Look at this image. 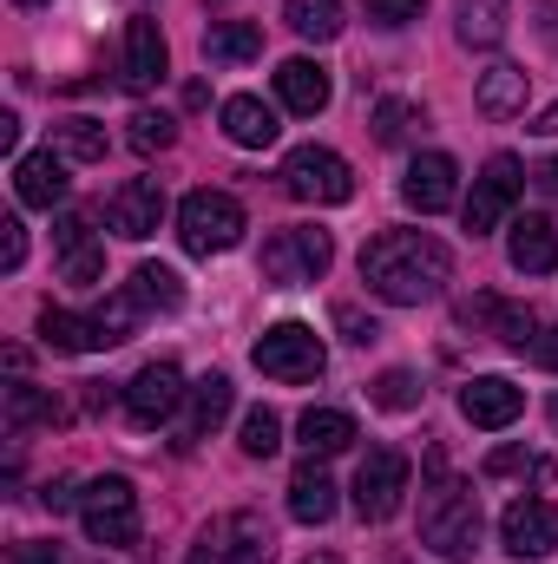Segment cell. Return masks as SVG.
<instances>
[{
    "mask_svg": "<svg viewBox=\"0 0 558 564\" xmlns=\"http://www.w3.org/2000/svg\"><path fill=\"white\" fill-rule=\"evenodd\" d=\"M362 282L395 308H420L453 282V250L427 230H382L362 250Z\"/></svg>",
    "mask_w": 558,
    "mask_h": 564,
    "instance_id": "6da1fadb",
    "label": "cell"
},
{
    "mask_svg": "<svg viewBox=\"0 0 558 564\" xmlns=\"http://www.w3.org/2000/svg\"><path fill=\"white\" fill-rule=\"evenodd\" d=\"M480 532H486V519H480V492H473L466 479H453V466H447L440 446H427L420 545H427L433 558H447V564H466L473 552H480Z\"/></svg>",
    "mask_w": 558,
    "mask_h": 564,
    "instance_id": "7a4b0ae2",
    "label": "cell"
},
{
    "mask_svg": "<svg viewBox=\"0 0 558 564\" xmlns=\"http://www.w3.org/2000/svg\"><path fill=\"white\" fill-rule=\"evenodd\" d=\"M244 230H250V217H244V204L230 191H211L204 184V191H191L178 204V243L191 257H224V250L244 243Z\"/></svg>",
    "mask_w": 558,
    "mask_h": 564,
    "instance_id": "3957f363",
    "label": "cell"
},
{
    "mask_svg": "<svg viewBox=\"0 0 558 564\" xmlns=\"http://www.w3.org/2000/svg\"><path fill=\"white\" fill-rule=\"evenodd\" d=\"M329 263H335V237L329 230H315V224H289L277 230L270 243H264V282L270 289H309V282L329 276Z\"/></svg>",
    "mask_w": 558,
    "mask_h": 564,
    "instance_id": "277c9868",
    "label": "cell"
},
{
    "mask_svg": "<svg viewBox=\"0 0 558 564\" xmlns=\"http://www.w3.org/2000/svg\"><path fill=\"white\" fill-rule=\"evenodd\" d=\"M270 558H277V525L250 506L211 519L191 545V564H270Z\"/></svg>",
    "mask_w": 558,
    "mask_h": 564,
    "instance_id": "5b68a950",
    "label": "cell"
},
{
    "mask_svg": "<svg viewBox=\"0 0 558 564\" xmlns=\"http://www.w3.org/2000/svg\"><path fill=\"white\" fill-rule=\"evenodd\" d=\"M250 361L270 381H282V388H302V381H315L329 368V348H322V335L309 322H277V328H264V341L250 348Z\"/></svg>",
    "mask_w": 558,
    "mask_h": 564,
    "instance_id": "8992f818",
    "label": "cell"
},
{
    "mask_svg": "<svg viewBox=\"0 0 558 564\" xmlns=\"http://www.w3.org/2000/svg\"><path fill=\"white\" fill-rule=\"evenodd\" d=\"M282 191H289L296 204H348V197H355V171H348V158L329 151V144H296V151L282 158Z\"/></svg>",
    "mask_w": 558,
    "mask_h": 564,
    "instance_id": "52a82bcc",
    "label": "cell"
},
{
    "mask_svg": "<svg viewBox=\"0 0 558 564\" xmlns=\"http://www.w3.org/2000/svg\"><path fill=\"white\" fill-rule=\"evenodd\" d=\"M79 525H86L93 545H139V492H132V479H119V473L93 479L79 492Z\"/></svg>",
    "mask_w": 558,
    "mask_h": 564,
    "instance_id": "ba28073f",
    "label": "cell"
},
{
    "mask_svg": "<svg viewBox=\"0 0 558 564\" xmlns=\"http://www.w3.org/2000/svg\"><path fill=\"white\" fill-rule=\"evenodd\" d=\"M408 479H415L408 453H395V446H375V453L355 466V512H362L368 525L395 519V512H401V499H408Z\"/></svg>",
    "mask_w": 558,
    "mask_h": 564,
    "instance_id": "9c48e42d",
    "label": "cell"
},
{
    "mask_svg": "<svg viewBox=\"0 0 558 564\" xmlns=\"http://www.w3.org/2000/svg\"><path fill=\"white\" fill-rule=\"evenodd\" d=\"M519 191H526V164H519L513 151L486 158V171L473 177V197H466V230H473V237H493V230L506 224V210L519 204Z\"/></svg>",
    "mask_w": 558,
    "mask_h": 564,
    "instance_id": "30bf717a",
    "label": "cell"
},
{
    "mask_svg": "<svg viewBox=\"0 0 558 564\" xmlns=\"http://www.w3.org/2000/svg\"><path fill=\"white\" fill-rule=\"evenodd\" d=\"M500 545L513 552V558H552L558 552V506L552 499H539V492H526V499H513L506 512H500Z\"/></svg>",
    "mask_w": 558,
    "mask_h": 564,
    "instance_id": "8fae6325",
    "label": "cell"
},
{
    "mask_svg": "<svg viewBox=\"0 0 558 564\" xmlns=\"http://www.w3.org/2000/svg\"><path fill=\"white\" fill-rule=\"evenodd\" d=\"M184 375H178V361H151L132 375V388H126V421L132 426H164L178 408H184Z\"/></svg>",
    "mask_w": 558,
    "mask_h": 564,
    "instance_id": "7c38bea8",
    "label": "cell"
},
{
    "mask_svg": "<svg viewBox=\"0 0 558 564\" xmlns=\"http://www.w3.org/2000/svg\"><path fill=\"white\" fill-rule=\"evenodd\" d=\"M158 224H164V184H158V177H126V184L106 197V230H112V237L144 243Z\"/></svg>",
    "mask_w": 558,
    "mask_h": 564,
    "instance_id": "4fadbf2b",
    "label": "cell"
},
{
    "mask_svg": "<svg viewBox=\"0 0 558 564\" xmlns=\"http://www.w3.org/2000/svg\"><path fill=\"white\" fill-rule=\"evenodd\" d=\"M519 414H526V388L506 381V375H473V381L460 388V421L466 426L500 433V426H513Z\"/></svg>",
    "mask_w": 558,
    "mask_h": 564,
    "instance_id": "5bb4252c",
    "label": "cell"
},
{
    "mask_svg": "<svg viewBox=\"0 0 558 564\" xmlns=\"http://www.w3.org/2000/svg\"><path fill=\"white\" fill-rule=\"evenodd\" d=\"M453 197H460V164L447 151H420L401 177V204L420 217H440V210H453Z\"/></svg>",
    "mask_w": 558,
    "mask_h": 564,
    "instance_id": "9a60e30c",
    "label": "cell"
},
{
    "mask_svg": "<svg viewBox=\"0 0 558 564\" xmlns=\"http://www.w3.org/2000/svg\"><path fill=\"white\" fill-rule=\"evenodd\" d=\"M66 191H73V177H66V158H60L53 144L13 158V197H20L26 210H53V204H66Z\"/></svg>",
    "mask_w": 558,
    "mask_h": 564,
    "instance_id": "2e32d148",
    "label": "cell"
},
{
    "mask_svg": "<svg viewBox=\"0 0 558 564\" xmlns=\"http://www.w3.org/2000/svg\"><path fill=\"white\" fill-rule=\"evenodd\" d=\"M171 73V46H164V33H158V20H126V93H151L158 79Z\"/></svg>",
    "mask_w": 558,
    "mask_h": 564,
    "instance_id": "e0dca14e",
    "label": "cell"
},
{
    "mask_svg": "<svg viewBox=\"0 0 558 564\" xmlns=\"http://www.w3.org/2000/svg\"><path fill=\"white\" fill-rule=\"evenodd\" d=\"M277 99L296 119H315V112H329L335 79H329V66H315V59H282L277 66Z\"/></svg>",
    "mask_w": 558,
    "mask_h": 564,
    "instance_id": "ac0fdd59",
    "label": "cell"
},
{
    "mask_svg": "<svg viewBox=\"0 0 558 564\" xmlns=\"http://www.w3.org/2000/svg\"><path fill=\"white\" fill-rule=\"evenodd\" d=\"M230 414V381L224 375H204V381H191V394H184V414H178V446H197L204 433H217Z\"/></svg>",
    "mask_w": 558,
    "mask_h": 564,
    "instance_id": "d6986e66",
    "label": "cell"
},
{
    "mask_svg": "<svg viewBox=\"0 0 558 564\" xmlns=\"http://www.w3.org/2000/svg\"><path fill=\"white\" fill-rule=\"evenodd\" d=\"M506 263H513L519 276H552V270H558L552 217H519V224H513V237H506Z\"/></svg>",
    "mask_w": 558,
    "mask_h": 564,
    "instance_id": "ffe728a7",
    "label": "cell"
},
{
    "mask_svg": "<svg viewBox=\"0 0 558 564\" xmlns=\"http://www.w3.org/2000/svg\"><path fill=\"white\" fill-rule=\"evenodd\" d=\"M53 243H60V276H66V282H99V276H106V250L93 243V224H86L79 210H73V217H60Z\"/></svg>",
    "mask_w": 558,
    "mask_h": 564,
    "instance_id": "44dd1931",
    "label": "cell"
},
{
    "mask_svg": "<svg viewBox=\"0 0 558 564\" xmlns=\"http://www.w3.org/2000/svg\"><path fill=\"white\" fill-rule=\"evenodd\" d=\"M526 93H533V73H526V66H513V59H493V66L480 73L473 106H480L486 119H513V112H526Z\"/></svg>",
    "mask_w": 558,
    "mask_h": 564,
    "instance_id": "7402d4cb",
    "label": "cell"
},
{
    "mask_svg": "<svg viewBox=\"0 0 558 564\" xmlns=\"http://www.w3.org/2000/svg\"><path fill=\"white\" fill-rule=\"evenodd\" d=\"M40 341L53 355H93V348H112L99 315H73V308H40Z\"/></svg>",
    "mask_w": 558,
    "mask_h": 564,
    "instance_id": "603a6c76",
    "label": "cell"
},
{
    "mask_svg": "<svg viewBox=\"0 0 558 564\" xmlns=\"http://www.w3.org/2000/svg\"><path fill=\"white\" fill-rule=\"evenodd\" d=\"M277 112L257 99V93H230L224 99V139L244 144V151H264V144H277Z\"/></svg>",
    "mask_w": 558,
    "mask_h": 564,
    "instance_id": "cb8c5ba5",
    "label": "cell"
},
{
    "mask_svg": "<svg viewBox=\"0 0 558 564\" xmlns=\"http://www.w3.org/2000/svg\"><path fill=\"white\" fill-rule=\"evenodd\" d=\"M460 315H466V322L480 315V328H486L493 341H506V348H519V355H526V348H533V335H539V322H533V308H519V302H493V295H480V302H466Z\"/></svg>",
    "mask_w": 558,
    "mask_h": 564,
    "instance_id": "d4e9b609",
    "label": "cell"
},
{
    "mask_svg": "<svg viewBox=\"0 0 558 564\" xmlns=\"http://www.w3.org/2000/svg\"><path fill=\"white\" fill-rule=\"evenodd\" d=\"M289 519L296 525H329L335 519V479L309 459V466H296V479H289Z\"/></svg>",
    "mask_w": 558,
    "mask_h": 564,
    "instance_id": "484cf974",
    "label": "cell"
},
{
    "mask_svg": "<svg viewBox=\"0 0 558 564\" xmlns=\"http://www.w3.org/2000/svg\"><path fill=\"white\" fill-rule=\"evenodd\" d=\"M204 59L211 66H250V59H264V26L257 20H217L204 33Z\"/></svg>",
    "mask_w": 558,
    "mask_h": 564,
    "instance_id": "4316f807",
    "label": "cell"
},
{
    "mask_svg": "<svg viewBox=\"0 0 558 564\" xmlns=\"http://www.w3.org/2000/svg\"><path fill=\"white\" fill-rule=\"evenodd\" d=\"M296 433H302L309 459H329V453H348V446H355V421H348L342 408H309V414L296 421Z\"/></svg>",
    "mask_w": 558,
    "mask_h": 564,
    "instance_id": "83f0119b",
    "label": "cell"
},
{
    "mask_svg": "<svg viewBox=\"0 0 558 564\" xmlns=\"http://www.w3.org/2000/svg\"><path fill=\"white\" fill-rule=\"evenodd\" d=\"M506 7L513 0H460L453 7V33H460V46H500V33H506Z\"/></svg>",
    "mask_w": 558,
    "mask_h": 564,
    "instance_id": "f1b7e54d",
    "label": "cell"
},
{
    "mask_svg": "<svg viewBox=\"0 0 558 564\" xmlns=\"http://www.w3.org/2000/svg\"><path fill=\"white\" fill-rule=\"evenodd\" d=\"M66 421V408L53 401V394H40V388H26V381H13L7 388V433H26V426H60Z\"/></svg>",
    "mask_w": 558,
    "mask_h": 564,
    "instance_id": "f546056e",
    "label": "cell"
},
{
    "mask_svg": "<svg viewBox=\"0 0 558 564\" xmlns=\"http://www.w3.org/2000/svg\"><path fill=\"white\" fill-rule=\"evenodd\" d=\"M126 289L139 295V308H164V315H171V308H184V282H178L171 263H139Z\"/></svg>",
    "mask_w": 558,
    "mask_h": 564,
    "instance_id": "4dcf8cb0",
    "label": "cell"
},
{
    "mask_svg": "<svg viewBox=\"0 0 558 564\" xmlns=\"http://www.w3.org/2000/svg\"><path fill=\"white\" fill-rule=\"evenodd\" d=\"M282 20L302 33V40H335L342 33V0H282Z\"/></svg>",
    "mask_w": 558,
    "mask_h": 564,
    "instance_id": "1f68e13d",
    "label": "cell"
},
{
    "mask_svg": "<svg viewBox=\"0 0 558 564\" xmlns=\"http://www.w3.org/2000/svg\"><path fill=\"white\" fill-rule=\"evenodd\" d=\"M53 151L73 158V164H99L106 158V126L99 119H60L53 126Z\"/></svg>",
    "mask_w": 558,
    "mask_h": 564,
    "instance_id": "d6a6232c",
    "label": "cell"
},
{
    "mask_svg": "<svg viewBox=\"0 0 558 564\" xmlns=\"http://www.w3.org/2000/svg\"><path fill=\"white\" fill-rule=\"evenodd\" d=\"M368 401H375L382 414H415L420 408V381L408 375V368H388V375L368 381Z\"/></svg>",
    "mask_w": 558,
    "mask_h": 564,
    "instance_id": "836d02e7",
    "label": "cell"
},
{
    "mask_svg": "<svg viewBox=\"0 0 558 564\" xmlns=\"http://www.w3.org/2000/svg\"><path fill=\"white\" fill-rule=\"evenodd\" d=\"M486 479H513V473H533V479H552V459H539V453H526V446H500V453H486V466H480Z\"/></svg>",
    "mask_w": 558,
    "mask_h": 564,
    "instance_id": "e575fe53",
    "label": "cell"
},
{
    "mask_svg": "<svg viewBox=\"0 0 558 564\" xmlns=\"http://www.w3.org/2000/svg\"><path fill=\"white\" fill-rule=\"evenodd\" d=\"M237 446H244L250 459H270V453L282 446V421L270 414V408H250V414H244V440H237Z\"/></svg>",
    "mask_w": 558,
    "mask_h": 564,
    "instance_id": "d590c367",
    "label": "cell"
},
{
    "mask_svg": "<svg viewBox=\"0 0 558 564\" xmlns=\"http://www.w3.org/2000/svg\"><path fill=\"white\" fill-rule=\"evenodd\" d=\"M368 126H375V144H401V139H408V132L420 126V112L408 106V99H382Z\"/></svg>",
    "mask_w": 558,
    "mask_h": 564,
    "instance_id": "8d00e7d4",
    "label": "cell"
},
{
    "mask_svg": "<svg viewBox=\"0 0 558 564\" xmlns=\"http://www.w3.org/2000/svg\"><path fill=\"white\" fill-rule=\"evenodd\" d=\"M171 139H178V119H171V112H139V119H132V151H144V158L164 151Z\"/></svg>",
    "mask_w": 558,
    "mask_h": 564,
    "instance_id": "74e56055",
    "label": "cell"
},
{
    "mask_svg": "<svg viewBox=\"0 0 558 564\" xmlns=\"http://www.w3.org/2000/svg\"><path fill=\"white\" fill-rule=\"evenodd\" d=\"M362 13L375 26H415L420 13H427V0H362Z\"/></svg>",
    "mask_w": 558,
    "mask_h": 564,
    "instance_id": "f35d334b",
    "label": "cell"
},
{
    "mask_svg": "<svg viewBox=\"0 0 558 564\" xmlns=\"http://www.w3.org/2000/svg\"><path fill=\"white\" fill-rule=\"evenodd\" d=\"M335 328H342V335H348L355 348H368V341H382V322H375V315H362V308H348V302L335 308Z\"/></svg>",
    "mask_w": 558,
    "mask_h": 564,
    "instance_id": "ab89813d",
    "label": "cell"
},
{
    "mask_svg": "<svg viewBox=\"0 0 558 564\" xmlns=\"http://www.w3.org/2000/svg\"><path fill=\"white\" fill-rule=\"evenodd\" d=\"M20 263H26V224L0 217V270H20Z\"/></svg>",
    "mask_w": 558,
    "mask_h": 564,
    "instance_id": "60d3db41",
    "label": "cell"
},
{
    "mask_svg": "<svg viewBox=\"0 0 558 564\" xmlns=\"http://www.w3.org/2000/svg\"><path fill=\"white\" fill-rule=\"evenodd\" d=\"M526 355H533V361H539V368H546V375H558V328H539V335H533V348H526Z\"/></svg>",
    "mask_w": 558,
    "mask_h": 564,
    "instance_id": "b9f144b4",
    "label": "cell"
},
{
    "mask_svg": "<svg viewBox=\"0 0 558 564\" xmlns=\"http://www.w3.org/2000/svg\"><path fill=\"white\" fill-rule=\"evenodd\" d=\"M46 512H66V506H79V492H73V479H46Z\"/></svg>",
    "mask_w": 558,
    "mask_h": 564,
    "instance_id": "7bdbcfd3",
    "label": "cell"
},
{
    "mask_svg": "<svg viewBox=\"0 0 558 564\" xmlns=\"http://www.w3.org/2000/svg\"><path fill=\"white\" fill-rule=\"evenodd\" d=\"M533 20H539V40L558 46V0H539V7H533Z\"/></svg>",
    "mask_w": 558,
    "mask_h": 564,
    "instance_id": "ee69618b",
    "label": "cell"
},
{
    "mask_svg": "<svg viewBox=\"0 0 558 564\" xmlns=\"http://www.w3.org/2000/svg\"><path fill=\"white\" fill-rule=\"evenodd\" d=\"M20 564H66L60 545H20Z\"/></svg>",
    "mask_w": 558,
    "mask_h": 564,
    "instance_id": "f6af8a7d",
    "label": "cell"
},
{
    "mask_svg": "<svg viewBox=\"0 0 558 564\" xmlns=\"http://www.w3.org/2000/svg\"><path fill=\"white\" fill-rule=\"evenodd\" d=\"M533 184H539V197H552L558 204V158H546V164L533 171Z\"/></svg>",
    "mask_w": 558,
    "mask_h": 564,
    "instance_id": "bcb514c9",
    "label": "cell"
},
{
    "mask_svg": "<svg viewBox=\"0 0 558 564\" xmlns=\"http://www.w3.org/2000/svg\"><path fill=\"white\" fill-rule=\"evenodd\" d=\"M20 144V112H0V151H13Z\"/></svg>",
    "mask_w": 558,
    "mask_h": 564,
    "instance_id": "7dc6e473",
    "label": "cell"
},
{
    "mask_svg": "<svg viewBox=\"0 0 558 564\" xmlns=\"http://www.w3.org/2000/svg\"><path fill=\"white\" fill-rule=\"evenodd\" d=\"M533 132H546V139H552V132H558V99H552V106H546V112H539V119H533Z\"/></svg>",
    "mask_w": 558,
    "mask_h": 564,
    "instance_id": "c3c4849f",
    "label": "cell"
},
{
    "mask_svg": "<svg viewBox=\"0 0 558 564\" xmlns=\"http://www.w3.org/2000/svg\"><path fill=\"white\" fill-rule=\"evenodd\" d=\"M302 564H342V558L335 552H315V558H302Z\"/></svg>",
    "mask_w": 558,
    "mask_h": 564,
    "instance_id": "681fc988",
    "label": "cell"
},
{
    "mask_svg": "<svg viewBox=\"0 0 558 564\" xmlns=\"http://www.w3.org/2000/svg\"><path fill=\"white\" fill-rule=\"evenodd\" d=\"M546 414H552V433H558V394H552V408H546Z\"/></svg>",
    "mask_w": 558,
    "mask_h": 564,
    "instance_id": "f907efd6",
    "label": "cell"
},
{
    "mask_svg": "<svg viewBox=\"0 0 558 564\" xmlns=\"http://www.w3.org/2000/svg\"><path fill=\"white\" fill-rule=\"evenodd\" d=\"M13 7H46V0H13Z\"/></svg>",
    "mask_w": 558,
    "mask_h": 564,
    "instance_id": "816d5d0a",
    "label": "cell"
}]
</instances>
